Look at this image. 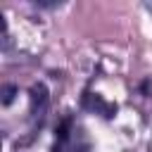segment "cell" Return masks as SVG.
I'll list each match as a JSON object with an SVG mask.
<instances>
[{
	"instance_id": "obj_2",
	"label": "cell",
	"mask_w": 152,
	"mask_h": 152,
	"mask_svg": "<svg viewBox=\"0 0 152 152\" xmlns=\"http://www.w3.org/2000/svg\"><path fill=\"white\" fill-rule=\"evenodd\" d=\"M17 95V86H5L2 88V104H10Z\"/></svg>"
},
{
	"instance_id": "obj_1",
	"label": "cell",
	"mask_w": 152,
	"mask_h": 152,
	"mask_svg": "<svg viewBox=\"0 0 152 152\" xmlns=\"http://www.w3.org/2000/svg\"><path fill=\"white\" fill-rule=\"evenodd\" d=\"M45 107H48V88L43 83H36L31 88V109L36 116H43Z\"/></svg>"
}]
</instances>
